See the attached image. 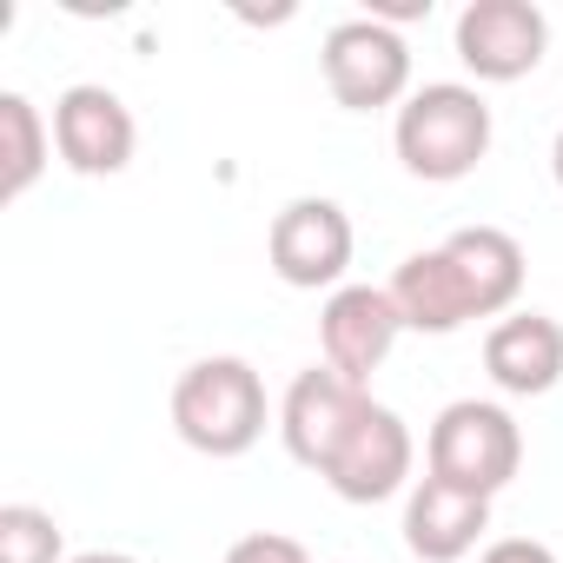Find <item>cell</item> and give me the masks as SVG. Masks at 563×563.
<instances>
[{
  "mask_svg": "<svg viewBox=\"0 0 563 563\" xmlns=\"http://www.w3.org/2000/svg\"><path fill=\"white\" fill-rule=\"evenodd\" d=\"M398 159L411 179H431V186H451L464 173H477V159L490 153V107L477 87H457V80H438V87H418L405 107H398Z\"/></svg>",
  "mask_w": 563,
  "mask_h": 563,
  "instance_id": "1",
  "label": "cell"
},
{
  "mask_svg": "<svg viewBox=\"0 0 563 563\" xmlns=\"http://www.w3.org/2000/svg\"><path fill=\"white\" fill-rule=\"evenodd\" d=\"M173 431L206 457H245L265 438V378L245 358H199L173 385Z\"/></svg>",
  "mask_w": 563,
  "mask_h": 563,
  "instance_id": "2",
  "label": "cell"
},
{
  "mask_svg": "<svg viewBox=\"0 0 563 563\" xmlns=\"http://www.w3.org/2000/svg\"><path fill=\"white\" fill-rule=\"evenodd\" d=\"M424 451H431V477H444L457 490H477V497H497L523 464V431L504 405L457 398V405L438 411Z\"/></svg>",
  "mask_w": 563,
  "mask_h": 563,
  "instance_id": "3",
  "label": "cell"
},
{
  "mask_svg": "<svg viewBox=\"0 0 563 563\" xmlns=\"http://www.w3.org/2000/svg\"><path fill=\"white\" fill-rule=\"evenodd\" d=\"M325 87H332V100L339 107H352V113H378V107H398L405 100V87H411V47H405V34L398 27H385V21H339L332 34H325Z\"/></svg>",
  "mask_w": 563,
  "mask_h": 563,
  "instance_id": "4",
  "label": "cell"
},
{
  "mask_svg": "<svg viewBox=\"0 0 563 563\" xmlns=\"http://www.w3.org/2000/svg\"><path fill=\"white\" fill-rule=\"evenodd\" d=\"M365 411H372V391H365V385L339 378L332 365H312V372L292 378L286 405H278V438H286V451H292L306 471L325 477Z\"/></svg>",
  "mask_w": 563,
  "mask_h": 563,
  "instance_id": "5",
  "label": "cell"
},
{
  "mask_svg": "<svg viewBox=\"0 0 563 563\" xmlns=\"http://www.w3.org/2000/svg\"><path fill=\"white\" fill-rule=\"evenodd\" d=\"M265 252H272V272L286 278L292 292L339 286L345 265H352V219H345L339 199H292L272 219Z\"/></svg>",
  "mask_w": 563,
  "mask_h": 563,
  "instance_id": "6",
  "label": "cell"
},
{
  "mask_svg": "<svg viewBox=\"0 0 563 563\" xmlns=\"http://www.w3.org/2000/svg\"><path fill=\"white\" fill-rule=\"evenodd\" d=\"M550 47V21L530 0H471L457 14V60L477 74V80H523L537 74Z\"/></svg>",
  "mask_w": 563,
  "mask_h": 563,
  "instance_id": "7",
  "label": "cell"
},
{
  "mask_svg": "<svg viewBox=\"0 0 563 563\" xmlns=\"http://www.w3.org/2000/svg\"><path fill=\"white\" fill-rule=\"evenodd\" d=\"M54 146H60V159L74 173L107 179V173L133 166L140 126H133V113H126V100L113 87H67L54 100Z\"/></svg>",
  "mask_w": 563,
  "mask_h": 563,
  "instance_id": "8",
  "label": "cell"
},
{
  "mask_svg": "<svg viewBox=\"0 0 563 563\" xmlns=\"http://www.w3.org/2000/svg\"><path fill=\"white\" fill-rule=\"evenodd\" d=\"M405 319L391 306L385 286H339L319 312V345H325V365L352 385H372V372L391 358Z\"/></svg>",
  "mask_w": 563,
  "mask_h": 563,
  "instance_id": "9",
  "label": "cell"
},
{
  "mask_svg": "<svg viewBox=\"0 0 563 563\" xmlns=\"http://www.w3.org/2000/svg\"><path fill=\"white\" fill-rule=\"evenodd\" d=\"M405 477H411V431H405V418H398L391 405L372 398V411L358 418V431H352L345 451L332 457L325 484H332L345 504H385V497L405 490Z\"/></svg>",
  "mask_w": 563,
  "mask_h": 563,
  "instance_id": "10",
  "label": "cell"
},
{
  "mask_svg": "<svg viewBox=\"0 0 563 563\" xmlns=\"http://www.w3.org/2000/svg\"><path fill=\"white\" fill-rule=\"evenodd\" d=\"M484 530H490V497L457 490L444 477H424L405 504V550L418 563H457L477 550Z\"/></svg>",
  "mask_w": 563,
  "mask_h": 563,
  "instance_id": "11",
  "label": "cell"
},
{
  "mask_svg": "<svg viewBox=\"0 0 563 563\" xmlns=\"http://www.w3.org/2000/svg\"><path fill=\"white\" fill-rule=\"evenodd\" d=\"M385 292H391L405 332H431V339H444V332H457V325L477 319L471 286H464V272H457V258H451L444 245L411 252V258L391 272V286H385Z\"/></svg>",
  "mask_w": 563,
  "mask_h": 563,
  "instance_id": "12",
  "label": "cell"
},
{
  "mask_svg": "<svg viewBox=\"0 0 563 563\" xmlns=\"http://www.w3.org/2000/svg\"><path fill=\"white\" fill-rule=\"evenodd\" d=\"M484 372H490V385L510 391V398H543V391L563 378V325L543 319V312L497 319L490 339H484Z\"/></svg>",
  "mask_w": 563,
  "mask_h": 563,
  "instance_id": "13",
  "label": "cell"
},
{
  "mask_svg": "<svg viewBox=\"0 0 563 563\" xmlns=\"http://www.w3.org/2000/svg\"><path fill=\"white\" fill-rule=\"evenodd\" d=\"M444 252H451L457 272H464L477 319H497V312L517 306V292H523V245H517L504 225H464V232L444 239Z\"/></svg>",
  "mask_w": 563,
  "mask_h": 563,
  "instance_id": "14",
  "label": "cell"
},
{
  "mask_svg": "<svg viewBox=\"0 0 563 563\" xmlns=\"http://www.w3.org/2000/svg\"><path fill=\"white\" fill-rule=\"evenodd\" d=\"M54 153V126L41 120V107L27 93H0V199H27L34 179L47 173Z\"/></svg>",
  "mask_w": 563,
  "mask_h": 563,
  "instance_id": "15",
  "label": "cell"
},
{
  "mask_svg": "<svg viewBox=\"0 0 563 563\" xmlns=\"http://www.w3.org/2000/svg\"><path fill=\"white\" fill-rule=\"evenodd\" d=\"M0 563H60V523L41 504L0 510Z\"/></svg>",
  "mask_w": 563,
  "mask_h": 563,
  "instance_id": "16",
  "label": "cell"
},
{
  "mask_svg": "<svg viewBox=\"0 0 563 563\" xmlns=\"http://www.w3.org/2000/svg\"><path fill=\"white\" fill-rule=\"evenodd\" d=\"M225 563H312L299 537H278V530H252L225 550Z\"/></svg>",
  "mask_w": 563,
  "mask_h": 563,
  "instance_id": "17",
  "label": "cell"
},
{
  "mask_svg": "<svg viewBox=\"0 0 563 563\" xmlns=\"http://www.w3.org/2000/svg\"><path fill=\"white\" fill-rule=\"evenodd\" d=\"M477 563H556V550L537 543V537H504V543H490Z\"/></svg>",
  "mask_w": 563,
  "mask_h": 563,
  "instance_id": "18",
  "label": "cell"
},
{
  "mask_svg": "<svg viewBox=\"0 0 563 563\" xmlns=\"http://www.w3.org/2000/svg\"><path fill=\"white\" fill-rule=\"evenodd\" d=\"M74 563H133V556H126V550H80Z\"/></svg>",
  "mask_w": 563,
  "mask_h": 563,
  "instance_id": "19",
  "label": "cell"
},
{
  "mask_svg": "<svg viewBox=\"0 0 563 563\" xmlns=\"http://www.w3.org/2000/svg\"><path fill=\"white\" fill-rule=\"evenodd\" d=\"M550 173H556V192H563V133H556V153H550Z\"/></svg>",
  "mask_w": 563,
  "mask_h": 563,
  "instance_id": "20",
  "label": "cell"
}]
</instances>
